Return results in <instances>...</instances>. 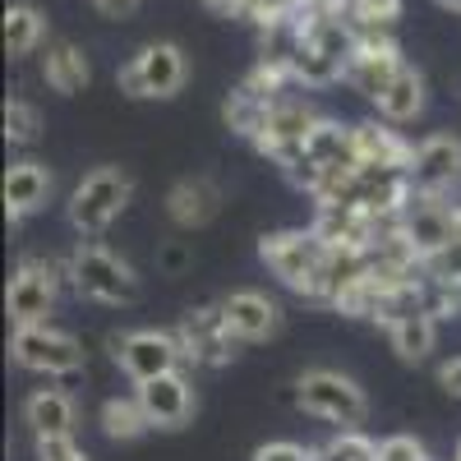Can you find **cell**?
Returning a JSON list of instances; mask_svg holds the SVG:
<instances>
[{
	"label": "cell",
	"mask_w": 461,
	"mask_h": 461,
	"mask_svg": "<svg viewBox=\"0 0 461 461\" xmlns=\"http://www.w3.org/2000/svg\"><path fill=\"white\" fill-rule=\"evenodd\" d=\"M208 5H212L217 14H245V10H249V0H208Z\"/></svg>",
	"instance_id": "836d02e7"
},
{
	"label": "cell",
	"mask_w": 461,
	"mask_h": 461,
	"mask_svg": "<svg viewBox=\"0 0 461 461\" xmlns=\"http://www.w3.org/2000/svg\"><path fill=\"white\" fill-rule=\"evenodd\" d=\"M304 158L319 171V185L328 176H341V171H356L360 167V152H356V125H341V121H319L304 139Z\"/></svg>",
	"instance_id": "4fadbf2b"
},
{
	"label": "cell",
	"mask_w": 461,
	"mask_h": 461,
	"mask_svg": "<svg viewBox=\"0 0 461 461\" xmlns=\"http://www.w3.org/2000/svg\"><path fill=\"white\" fill-rule=\"evenodd\" d=\"M402 51L393 42V32H356L351 60H346V84L365 97H378L383 88L393 84V74L402 69Z\"/></svg>",
	"instance_id": "30bf717a"
},
{
	"label": "cell",
	"mask_w": 461,
	"mask_h": 461,
	"mask_svg": "<svg viewBox=\"0 0 461 461\" xmlns=\"http://www.w3.org/2000/svg\"><path fill=\"white\" fill-rule=\"evenodd\" d=\"M438 383H443V388H447L452 397H461V356H456V360H447V365L438 369Z\"/></svg>",
	"instance_id": "d6a6232c"
},
{
	"label": "cell",
	"mask_w": 461,
	"mask_h": 461,
	"mask_svg": "<svg viewBox=\"0 0 461 461\" xmlns=\"http://www.w3.org/2000/svg\"><path fill=\"white\" fill-rule=\"evenodd\" d=\"M37 461H88V456L74 443V434H51V438H37Z\"/></svg>",
	"instance_id": "f546056e"
},
{
	"label": "cell",
	"mask_w": 461,
	"mask_h": 461,
	"mask_svg": "<svg viewBox=\"0 0 461 461\" xmlns=\"http://www.w3.org/2000/svg\"><path fill=\"white\" fill-rule=\"evenodd\" d=\"M189 79V60L176 42H148L121 74H115V84L121 93L130 97H176Z\"/></svg>",
	"instance_id": "5b68a950"
},
{
	"label": "cell",
	"mask_w": 461,
	"mask_h": 461,
	"mask_svg": "<svg viewBox=\"0 0 461 461\" xmlns=\"http://www.w3.org/2000/svg\"><path fill=\"white\" fill-rule=\"evenodd\" d=\"M374 106H378V115H383L388 125L415 121V115L425 111V79H420V69H415V65H402V69L393 74V84L374 97Z\"/></svg>",
	"instance_id": "d6986e66"
},
{
	"label": "cell",
	"mask_w": 461,
	"mask_h": 461,
	"mask_svg": "<svg viewBox=\"0 0 461 461\" xmlns=\"http://www.w3.org/2000/svg\"><path fill=\"white\" fill-rule=\"evenodd\" d=\"M56 295H60V277L47 258H23L10 277L5 291V310L14 328H32V323H47L56 314Z\"/></svg>",
	"instance_id": "ba28073f"
},
{
	"label": "cell",
	"mask_w": 461,
	"mask_h": 461,
	"mask_svg": "<svg viewBox=\"0 0 461 461\" xmlns=\"http://www.w3.org/2000/svg\"><path fill=\"white\" fill-rule=\"evenodd\" d=\"M111 356L134 383H148L158 374H171L185 365V346L176 332L139 328V332H111Z\"/></svg>",
	"instance_id": "8992f818"
},
{
	"label": "cell",
	"mask_w": 461,
	"mask_h": 461,
	"mask_svg": "<svg viewBox=\"0 0 461 461\" xmlns=\"http://www.w3.org/2000/svg\"><path fill=\"white\" fill-rule=\"evenodd\" d=\"M180 346H185V360L189 365H203V369H221L230 365V356H236V332L226 328V314L221 304H203V310H189L185 323H180Z\"/></svg>",
	"instance_id": "9c48e42d"
},
{
	"label": "cell",
	"mask_w": 461,
	"mask_h": 461,
	"mask_svg": "<svg viewBox=\"0 0 461 461\" xmlns=\"http://www.w3.org/2000/svg\"><path fill=\"white\" fill-rule=\"evenodd\" d=\"M388 341H393L397 360L420 365V360H429L434 341H438V319H434L429 310H415V314H406V319L388 323Z\"/></svg>",
	"instance_id": "ffe728a7"
},
{
	"label": "cell",
	"mask_w": 461,
	"mask_h": 461,
	"mask_svg": "<svg viewBox=\"0 0 461 461\" xmlns=\"http://www.w3.org/2000/svg\"><path fill=\"white\" fill-rule=\"evenodd\" d=\"M162 263H167V267H185V263H189V254H185V245H171V249L162 254Z\"/></svg>",
	"instance_id": "e575fe53"
},
{
	"label": "cell",
	"mask_w": 461,
	"mask_h": 461,
	"mask_svg": "<svg viewBox=\"0 0 461 461\" xmlns=\"http://www.w3.org/2000/svg\"><path fill=\"white\" fill-rule=\"evenodd\" d=\"M411 189L415 194H447L461 180V139L456 134H429L425 143H415L411 158Z\"/></svg>",
	"instance_id": "8fae6325"
},
{
	"label": "cell",
	"mask_w": 461,
	"mask_h": 461,
	"mask_svg": "<svg viewBox=\"0 0 461 461\" xmlns=\"http://www.w3.org/2000/svg\"><path fill=\"white\" fill-rule=\"evenodd\" d=\"M69 286L79 291L84 300H97V304H134L139 300V277H134V267L121 258V254H111L93 240L84 245H74L69 254Z\"/></svg>",
	"instance_id": "6da1fadb"
},
{
	"label": "cell",
	"mask_w": 461,
	"mask_h": 461,
	"mask_svg": "<svg viewBox=\"0 0 461 461\" xmlns=\"http://www.w3.org/2000/svg\"><path fill=\"white\" fill-rule=\"evenodd\" d=\"M102 429H106V438H115V443L143 438V434L152 429V420H148L139 393H134V397H106V402H102Z\"/></svg>",
	"instance_id": "603a6c76"
},
{
	"label": "cell",
	"mask_w": 461,
	"mask_h": 461,
	"mask_svg": "<svg viewBox=\"0 0 461 461\" xmlns=\"http://www.w3.org/2000/svg\"><path fill=\"white\" fill-rule=\"evenodd\" d=\"M221 185L212 176H185L171 185V194H167V212L176 226L185 230H194V226H208L217 212H221Z\"/></svg>",
	"instance_id": "5bb4252c"
},
{
	"label": "cell",
	"mask_w": 461,
	"mask_h": 461,
	"mask_svg": "<svg viewBox=\"0 0 461 461\" xmlns=\"http://www.w3.org/2000/svg\"><path fill=\"white\" fill-rule=\"evenodd\" d=\"M319 461H378V443H369L360 429H341L319 447Z\"/></svg>",
	"instance_id": "484cf974"
},
{
	"label": "cell",
	"mask_w": 461,
	"mask_h": 461,
	"mask_svg": "<svg viewBox=\"0 0 461 461\" xmlns=\"http://www.w3.org/2000/svg\"><path fill=\"white\" fill-rule=\"evenodd\" d=\"M456 236H461V208H456Z\"/></svg>",
	"instance_id": "8d00e7d4"
},
{
	"label": "cell",
	"mask_w": 461,
	"mask_h": 461,
	"mask_svg": "<svg viewBox=\"0 0 461 461\" xmlns=\"http://www.w3.org/2000/svg\"><path fill=\"white\" fill-rule=\"evenodd\" d=\"M47 199H51V171L42 162L28 158V162H14L5 171V212H10V221L32 217L37 208H47Z\"/></svg>",
	"instance_id": "2e32d148"
},
{
	"label": "cell",
	"mask_w": 461,
	"mask_h": 461,
	"mask_svg": "<svg viewBox=\"0 0 461 461\" xmlns=\"http://www.w3.org/2000/svg\"><path fill=\"white\" fill-rule=\"evenodd\" d=\"M456 461H461V447H456Z\"/></svg>",
	"instance_id": "74e56055"
},
{
	"label": "cell",
	"mask_w": 461,
	"mask_h": 461,
	"mask_svg": "<svg viewBox=\"0 0 461 461\" xmlns=\"http://www.w3.org/2000/svg\"><path fill=\"white\" fill-rule=\"evenodd\" d=\"M425 310L434 319H456L461 314V277H429Z\"/></svg>",
	"instance_id": "4316f807"
},
{
	"label": "cell",
	"mask_w": 461,
	"mask_h": 461,
	"mask_svg": "<svg viewBox=\"0 0 461 461\" xmlns=\"http://www.w3.org/2000/svg\"><path fill=\"white\" fill-rule=\"evenodd\" d=\"M295 402L328 420V425H341V429H356L369 420V397L356 378H346L337 369H304L300 383H295Z\"/></svg>",
	"instance_id": "3957f363"
},
{
	"label": "cell",
	"mask_w": 461,
	"mask_h": 461,
	"mask_svg": "<svg viewBox=\"0 0 461 461\" xmlns=\"http://www.w3.org/2000/svg\"><path fill=\"white\" fill-rule=\"evenodd\" d=\"M267 111H273V97L254 93L249 84H240L236 93L226 97V106H221L226 125L236 130L240 139H258V134H263V121H267Z\"/></svg>",
	"instance_id": "cb8c5ba5"
},
{
	"label": "cell",
	"mask_w": 461,
	"mask_h": 461,
	"mask_svg": "<svg viewBox=\"0 0 461 461\" xmlns=\"http://www.w3.org/2000/svg\"><path fill=\"white\" fill-rule=\"evenodd\" d=\"M254 461H319V452H310V447H300V443L277 438V443H263V447L254 452Z\"/></svg>",
	"instance_id": "4dcf8cb0"
},
{
	"label": "cell",
	"mask_w": 461,
	"mask_h": 461,
	"mask_svg": "<svg viewBox=\"0 0 461 461\" xmlns=\"http://www.w3.org/2000/svg\"><path fill=\"white\" fill-rule=\"evenodd\" d=\"M42 42H47V14L37 5H28V0L10 5L5 10V51L19 60V56H32Z\"/></svg>",
	"instance_id": "7402d4cb"
},
{
	"label": "cell",
	"mask_w": 461,
	"mask_h": 461,
	"mask_svg": "<svg viewBox=\"0 0 461 461\" xmlns=\"http://www.w3.org/2000/svg\"><path fill=\"white\" fill-rule=\"evenodd\" d=\"M42 79L51 93L60 97H74V93H84L88 79H93V65H88V51L79 42H51L47 56H42Z\"/></svg>",
	"instance_id": "e0dca14e"
},
{
	"label": "cell",
	"mask_w": 461,
	"mask_h": 461,
	"mask_svg": "<svg viewBox=\"0 0 461 461\" xmlns=\"http://www.w3.org/2000/svg\"><path fill=\"white\" fill-rule=\"evenodd\" d=\"M23 420L32 425L37 438H51V434H74V402L60 388H37L23 402Z\"/></svg>",
	"instance_id": "44dd1931"
},
{
	"label": "cell",
	"mask_w": 461,
	"mask_h": 461,
	"mask_svg": "<svg viewBox=\"0 0 461 461\" xmlns=\"http://www.w3.org/2000/svg\"><path fill=\"white\" fill-rule=\"evenodd\" d=\"M221 314H226V328L236 332L240 341H267L277 328H282V310L277 300H267L263 291H236L221 300Z\"/></svg>",
	"instance_id": "9a60e30c"
},
{
	"label": "cell",
	"mask_w": 461,
	"mask_h": 461,
	"mask_svg": "<svg viewBox=\"0 0 461 461\" xmlns=\"http://www.w3.org/2000/svg\"><path fill=\"white\" fill-rule=\"evenodd\" d=\"M319 125V115L295 102V97H277L273 111H267V121H263V134L254 139V148L263 152V158H273L286 176L304 162V139H310V130Z\"/></svg>",
	"instance_id": "52a82bcc"
},
{
	"label": "cell",
	"mask_w": 461,
	"mask_h": 461,
	"mask_svg": "<svg viewBox=\"0 0 461 461\" xmlns=\"http://www.w3.org/2000/svg\"><path fill=\"white\" fill-rule=\"evenodd\" d=\"M356 152L365 167H393V171H411V158H415V148L397 130L378 125V121L356 125Z\"/></svg>",
	"instance_id": "ac0fdd59"
},
{
	"label": "cell",
	"mask_w": 461,
	"mask_h": 461,
	"mask_svg": "<svg viewBox=\"0 0 461 461\" xmlns=\"http://www.w3.org/2000/svg\"><path fill=\"white\" fill-rule=\"evenodd\" d=\"M37 134H42V111H37L32 102H5V139L14 148H28L37 143Z\"/></svg>",
	"instance_id": "d4e9b609"
},
{
	"label": "cell",
	"mask_w": 461,
	"mask_h": 461,
	"mask_svg": "<svg viewBox=\"0 0 461 461\" xmlns=\"http://www.w3.org/2000/svg\"><path fill=\"white\" fill-rule=\"evenodd\" d=\"M102 19H130L139 10V0H93Z\"/></svg>",
	"instance_id": "1f68e13d"
},
{
	"label": "cell",
	"mask_w": 461,
	"mask_h": 461,
	"mask_svg": "<svg viewBox=\"0 0 461 461\" xmlns=\"http://www.w3.org/2000/svg\"><path fill=\"white\" fill-rule=\"evenodd\" d=\"M443 10H452V14H461V0H438Z\"/></svg>",
	"instance_id": "d590c367"
},
{
	"label": "cell",
	"mask_w": 461,
	"mask_h": 461,
	"mask_svg": "<svg viewBox=\"0 0 461 461\" xmlns=\"http://www.w3.org/2000/svg\"><path fill=\"white\" fill-rule=\"evenodd\" d=\"M425 277H461V236H452L447 245L425 254Z\"/></svg>",
	"instance_id": "f1b7e54d"
},
{
	"label": "cell",
	"mask_w": 461,
	"mask_h": 461,
	"mask_svg": "<svg viewBox=\"0 0 461 461\" xmlns=\"http://www.w3.org/2000/svg\"><path fill=\"white\" fill-rule=\"evenodd\" d=\"M134 199V180L121 167H97L88 171L69 194V226L79 236H102V230L121 217Z\"/></svg>",
	"instance_id": "7a4b0ae2"
},
{
	"label": "cell",
	"mask_w": 461,
	"mask_h": 461,
	"mask_svg": "<svg viewBox=\"0 0 461 461\" xmlns=\"http://www.w3.org/2000/svg\"><path fill=\"white\" fill-rule=\"evenodd\" d=\"M139 402L152 420V429H185L189 420H194V383L180 369L158 374V378L139 383Z\"/></svg>",
	"instance_id": "7c38bea8"
},
{
	"label": "cell",
	"mask_w": 461,
	"mask_h": 461,
	"mask_svg": "<svg viewBox=\"0 0 461 461\" xmlns=\"http://www.w3.org/2000/svg\"><path fill=\"white\" fill-rule=\"evenodd\" d=\"M378 461H434L429 447L411 438V434H393V438H383L378 443Z\"/></svg>",
	"instance_id": "83f0119b"
},
{
	"label": "cell",
	"mask_w": 461,
	"mask_h": 461,
	"mask_svg": "<svg viewBox=\"0 0 461 461\" xmlns=\"http://www.w3.org/2000/svg\"><path fill=\"white\" fill-rule=\"evenodd\" d=\"M10 360L19 369H32V374H79L84 369V346L79 337H69L51 323H32V328H14L10 337Z\"/></svg>",
	"instance_id": "277c9868"
}]
</instances>
